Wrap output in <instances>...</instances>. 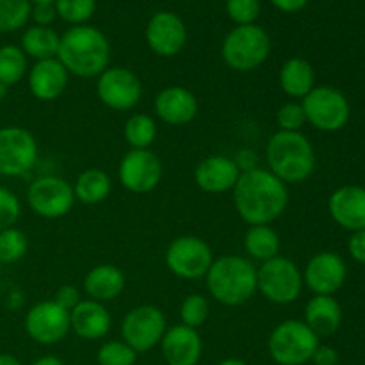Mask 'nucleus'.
Wrapping results in <instances>:
<instances>
[{
    "label": "nucleus",
    "instance_id": "nucleus-1",
    "mask_svg": "<svg viewBox=\"0 0 365 365\" xmlns=\"http://www.w3.org/2000/svg\"><path fill=\"white\" fill-rule=\"evenodd\" d=\"M232 200L237 216L248 227L271 225L289 205V185L274 177L267 168L242 171L232 189Z\"/></svg>",
    "mask_w": 365,
    "mask_h": 365
},
{
    "label": "nucleus",
    "instance_id": "nucleus-2",
    "mask_svg": "<svg viewBox=\"0 0 365 365\" xmlns=\"http://www.w3.org/2000/svg\"><path fill=\"white\" fill-rule=\"evenodd\" d=\"M57 59L73 77L96 78L109 68L110 43L107 36L93 25L70 27L61 36Z\"/></svg>",
    "mask_w": 365,
    "mask_h": 365
},
{
    "label": "nucleus",
    "instance_id": "nucleus-3",
    "mask_svg": "<svg viewBox=\"0 0 365 365\" xmlns=\"http://www.w3.org/2000/svg\"><path fill=\"white\" fill-rule=\"evenodd\" d=\"M267 170L285 185L302 184L316 171L314 145L303 132L277 130L266 145Z\"/></svg>",
    "mask_w": 365,
    "mask_h": 365
},
{
    "label": "nucleus",
    "instance_id": "nucleus-4",
    "mask_svg": "<svg viewBox=\"0 0 365 365\" xmlns=\"http://www.w3.org/2000/svg\"><path fill=\"white\" fill-rule=\"evenodd\" d=\"M203 280L210 298L225 307L245 305L257 294V267L234 253L214 259Z\"/></svg>",
    "mask_w": 365,
    "mask_h": 365
},
{
    "label": "nucleus",
    "instance_id": "nucleus-5",
    "mask_svg": "<svg viewBox=\"0 0 365 365\" xmlns=\"http://www.w3.org/2000/svg\"><path fill=\"white\" fill-rule=\"evenodd\" d=\"M271 38L266 29L257 24L235 25L223 39L221 57L230 70L248 73L267 61Z\"/></svg>",
    "mask_w": 365,
    "mask_h": 365
},
{
    "label": "nucleus",
    "instance_id": "nucleus-6",
    "mask_svg": "<svg viewBox=\"0 0 365 365\" xmlns=\"http://www.w3.org/2000/svg\"><path fill=\"white\" fill-rule=\"evenodd\" d=\"M319 337L305 321L287 319L278 323L267 339V351L278 365H305L312 360Z\"/></svg>",
    "mask_w": 365,
    "mask_h": 365
},
{
    "label": "nucleus",
    "instance_id": "nucleus-7",
    "mask_svg": "<svg viewBox=\"0 0 365 365\" xmlns=\"http://www.w3.org/2000/svg\"><path fill=\"white\" fill-rule=\"evenodd\" d=\"M303 274L287 257H274L257 267V292L273 305H291L302 296Z\"/></svg>",
    "mask_w": 365,
    "mask_h": 365
},
{
    "label": "nucleus",
    "instance_id": "nucleus-8",
    "mask_svg": "<svg viewBox=\"0 0 365 365\" xmlns=\"http://www.w3.org/2000/svg\"><path fill=\"white\" fill-rule=\"evenodd\" d=\"M305 110L307 123L316 130L334 132L342 130L351 116L349 100L344 93L331 86H316L305 98L302 100Z\"/></svg>",
    "mask_w": 365,
    "mask_h": 365
},
{
    "label": "nucleus",
    "instance_id": "nucleus-9",
    "mask_svg": "<svg viewBox=\"0 0 365 365\" xmlns=\"http://www.w3.org/2000/svg\"><path fill=\"white\" fill-rule=\"evenodd\" d=\"M39 159V146L34 134L18 125L0 128V177H25Z\"/></svg>",
    "mask_w": 365,
    "mask_h": 365
},
{
    "label": "nucleus",
    "instance_id": "nucleus-10",
    "mask_svg": "<svg viewBox=\"0 0 365 365\" xmlns=\"http://www.w3.org/2000/svg\"><path fill=\"white\" fill-rule=\"evenodd\" d=\"M27 205L43 220H61L68 216L75 205L73 185L57 175H43L29 184Z\"/></svg>",
    "mask_w": 365,
    "mask_h": 365
},
{
    "label": "nucleus",
    "instance_id": "nucleus-11",
    "mask_svg": "<svg viewBox=\"0 0 365 365\" xmlns=\"http://www.w3.org/2000/svg\"><path fill=\"white\" fill-rule=\"evenodd\" d=\"M164 262L170 273L182 280H200L214 262L212 248L198 235H180L173 239L164 253Z\"/></svg>",
    "mask_w": 365,
    "mask_h": 365
},
{
    "label": "nucleus",
    "instance_id": "nucleus-12",
    "mask_svg": "<svg viewBox=\"0 0 365 365\" xmlns=\"http://www.w3.org/2000/svg\"><path fill=\"white\" fill-rule=\"evenodd\" d=\"M166 330V316L153 305H139L128 310L120 327L121 341L127 342L138 355L159 346Z\"/></svg>",
    "mask_w": 365,
    "mask_h": 365
},
{
    "label": "nucleus",
    "instance_id": "nucleus-13",
    "mask_svg": "<svg viewBox=\"0 0 365 365\" xmlns=\"http://www.w3.org/2000/svg\"><path fill=\"white\" fill-rule=\"evenodd\" d=\"M96 96L110 110H132L143 96V84L138 75L123 66H109L96 77Z\"/></svg>",
    "mask_w": 365,
    "mask_h": 365
},
{
    "label": "nucleus",
    "instance_id": "nucleus-14",
    "mask_svg": "<svg viewBox=\"0 0 365 365\" xmlns=\"http://www.w3.org/2000/svg\"><path fill=\"white\" fill-rule=\"evenodd\" d=\"M118 180L132 195H148L163 180V163L152 148H130L118 164Z\"/></svg>",
    "mask_w": 365,
    "mask_h": 365
},
{
    "label": "nucleus",
    "instance_id": "nucleus-15",
    "mask_svg": "<svg viewBox=\"0 0 365 365\" xmlns=\"http://www.w3.org/2000/svg\"><path fill=\"white\" fill-rule=\"evenodd\" d=\"M24 327L29 337L38 344H57L71 331L70 312L61 309L53 299L39 302L27 310Z\"/></svg>",
    "mask_w": 365,
    "mask_h": 365
},
{
    "label": "nucleus",
    "instance_id": "nucleus-16",
    "mask_svg": "<svg viewBox=\"0 0 365 365\" xmlns=\"http://www.w3.org/2000/svg\"><path fill=\"white\" fill-rule=\"evenodd\" d=\"M302 274L303 285L314 296H334L344 287L348 266L339 253L319 252L310 257Z\"/></svg>",
    "mask_w": 365,
    "mask_h": 365
},
{
    "label": "nucleus",
    "instance_id": "nucleus-17",
    "mask_svg": "<svg viewBox=\"0 0 365 365\" xmlns=\"http://www.w3.org/2000/svg\"><path fill=\"white\" fill-rule=\"evenodd\" d=\"M145 39L155 56L175 57L187 43V27L178 14L171 11H159L146 24Z\"/></svg>",
    "mask_w": 365,
    "mask_h": 365
},
{
    "label": "nucleus",
    "instance_id": "nucleus-18",
    "mask_svg": "<svg viewBox=\"0 0 365 365\" xmlns=\"http://www.w3.org/2000/svg\"><path fill=\"white\" fill-rule=\"evenodd\" d=\"M198 98L195 93L182 86H168L157 93L153 113L170 127H184L198 116Z\"/></svg>",
    "mask_w": 365,
    "mask_h": 365
},
{
    "label": "nucleus",
    "instance_id": "nucleus-19",
    "mask_svg": "<svg viewBox=\"0 0 365 365\" xmlns=\"http://www.w3.org/2000/svg\"><path fill=\"white\" fill-rule=\"evenodd\" d=\"M241 177V170L234 157L216 153L200 160L195 168V182L198 189L207 195H225L232 192Z\"/></svg>",
    "mask_w": 365,
    "mask_h": 365
},
{
    "label": "nucleus",
    "instance_id": "nucleus-20",
    "mask_svg": "<svg viewBox=\"0 0 365 365\" xmlns=\"http://www.w3.org/2000/svg\"><path fill=\"white\" fill-rule=\"evenodd\" d=\"M328 212L331 220L344 230H365V187L342 185L328 198Z\"/></svg>",
    "mask_w": 365,
    "mask_h": 365
},
{
    "label": "nucleus",
    "instance_id": "nucleus-21",
    "mask_svg": "<svg viewBox=\"0 0 365 365\" xmlns=\"http://www.w3.org/2000/svg\"><path fill=\"white\" fill-rule=\"evenodd\" d=\"M159 346L168 365H198L203 355L202 335L182 323L168 328Z\"/></svg>",
    "mask_w": 365,
    "mask_h": 365
},
{
    "label": "nucleus",
    "instance_id": "nucleus-22",
    "mask_svg": "<svg viewBox=\"0 0 365 365\" xmlns=\"http://www.w3.org/2000/svg\"><path fill=\"white\" fill-rule=\"evenodd\" d=\"M70 73L61 64L57 57L45 61H36L27 73L29 91L39 102H53L68 88Z\"/></svg>",
    "mask_w": 365,
    "mask_h": 365
},
{
    "label": "nucleus",
    "instance_id": "nucleus-23",
    "mask_svg": "<svg viewBox=\"0 0 365 365\" xmlns=\"http://www.w3.org/2000/svg\"><path fill=\"white\" fill-rule=\"evenodd\" d=\"M113 317L103 303L82 299L70 312V328L82 341H98L110 331Z\"/></svg>",
    "mask_w": 365,
    "mask_h": 365
},
{
    "label": "nucleus",
    "instance_id": "nucleus-24",
    "mask_svg": "<svg viewBox=\"0 0 365 365\" xmlns=\"http://www.w3.org/2000/svg\"><path fill=\"white\" fill-rule=\"evenodd\" d=\"M125 285H127L125 273L113 264H98L91 267L82 282L86 296L103 305L120 298L121 292L125 291Z\"/></svg>",
    "mask_w": 365,
    "mask_h": 365
},
{
    "label": "nucleus",
    "instance_id": "nucleus-25",
    "mask_svg": "<svg viewBox=\"0 0 365 365\" xmlns=\"http://www.w3.org/2000/svg\"><path fill=\"white\" fill-rule=\"evenodd\" d=\"M303 321L319 339L330 337L341 328V303L334 296H312L303 310Z\"/></svg>",
    "mask_w": 365,
    "mask_h": 365
},
{
    "label": "nucleus",
    "instance_id": "nucleus-26",
    "mask_svg": "<svg viewBox=\"0 0 365 365\" xmlns=\"http://www.w3.org/2000/svg\"><path fill=\"white\" fill-rule=\"evenodd\" d=\"M278 84L289 98L302 102L316 88V71L303 57H291L278 71Z\"/></svg>",
    "mask_w": 365,
    "mask_h": 365
},
{
    "label": "nucleus",
    "instance_id": "nucleus-27",
    "mask_svg": "<svg viewBox=\"0 0 365 365\" xmlns=\"http://www.w3.org/2000/svg\"><path fill=\"white\" fill-rule=\"evenodd\" d=\"M242 246H245L246 259L262 264L280 255L282 241L278 232L271 225H255L246 230Z\"/></svg>",
    "mask_w": 365,
    "mask_h": 365
},
{
    "label": "nucleus",
    "instance_id": "nucleus-28",
    "mask_svg": "<svg viewBox=\"0 0 365 365\" xmlns=\"http://www.w3.org/2000/svg\"><path fill=\"white\" fill-rule=\"evenodd\" d=\"M71 185H73L75 202H81L84 205H98L106 202L113 192V180L109 173L100 168L84 170Z\"/></svg>",
    "mask_w": 365,
    "mask_h": 365
},
{
    "label": "nucleus",
    "instance_id": "nucleus-29",
    "mask_svg": "<svg viewBox=\"0 0 365 365\" xmlns=\"http://www.w3.org/2000/svg\"><path fill=\"white\" fill-rule=\"evenodd\" d=\"M61 36L53 31L52 27H41V25H32V27L25 29L21 34V45L20 48L27 56V59L45 61L57 57V50H59Z\"/></svg>",
    "mask_w": 365,
    "mask_h": 365
},
{
    "label": "nucleus",
    "instance_id": "nucleus-30",
    "mask_svg": "<svg viewBox=\"0 0 365 365\" xmlns=\"http://www.w3.org/2000/svg\"><path fill=\"white\" fill-rule=\"evenodd\" d=\"M155 118L145 113H135L125 121L123 138L132 150H150L157 139Z\"/></svg>",
    "mask_w": 365,
    "mask_h": 365
},
{
    "label": "nucleus",
    "instance_id": "nucleus-31",
    "mask_svg": "<svg viewBox=\"0 0 365 365\" xmlns=\"http://www.w3.org/2000/svg\"><path fill=\"white\" fill-rule=\"evenodd\" d=\"M29 73V59L18 45L0 46V84L4 88L16 86Z\"/></svg>",
    "mask_w": 365,
    "mask_h": 365
},
{
    "label": "nucleus",
    "instance_id": "nucleus-32",
    "mask_svg": "<svg viewBox=\"0 0 365 365\" xmlns=\"http://www.w3.org/2000/svg\"><path fill=\"white\" fill-rule=\"evenodd\" d=\"M29 239L20 228L11 227L0 232V264H16L27 255Z\"/></svg>",
    "mask_w": 365,
    "mask_h": 365
},
{
    "label": "nucleus",
    "instance_id": "nucleus-33",
    "mask_svg": "<svg viewBox=\"0 0 365 365\" xmlns=\"http://www.w3.org/2000/svg\"><path fill=\"white\" fill-rule=\"evenodd\" d=\"M31 0H0V32H14L31 18Z\"/></svg>",
    "mask_w": 365,
    "mask_h": 365
},
{
    "label": "nucleus",
    "instance_id": "nucleus-34",
    "mask_svg": "<svg viewBox=\"0 0 365 365\" xmlns=\"http://www.w3.org/2000/svg\"><path fill=\"white\" fill-rule=\"evenodd\" d=\"M56 13L71 27L86 25L96 11V0H56Z\"/></svg>",
    "mask_w": 365,
    "mask_h": 365
},
{
    "label": "nucleus",
    "instance_id": "nucleus-35",
    "mask_svg": "<svg viewBox=\"0 0 365 365\" xmlns=\"http://www.w3.org/2000/svg\"><path fill=\"white\" fill-rule=\"evenodd\" d=\"M210 316V303L203 294H189L185 296L180 305V321L184 327L195 328L198 330L200 327L207 323Z\"/></svg>",
    "mask_w": 365,
    "mask_h": 365
},
{
    "label": "nucleus",
    "instance_id": "nucleus-36",
    "mask_svg": "<svg viewBox=\"0 0 365 365\" xmlns=\"http://www.w3.org/2000/svg\"><path fill=\"white\" fill-rule=\"evenodd\" d=\"M138 353L123 341H109L100 346L96 353L98 365H134Z\"/></svg>",
    "mask_w": 365,
    "mask_h": 365
},
{
    "label": "nucleus",
    "instance_id": "nucleus-37",
    "mask_svg": "<svg viewBox=\"0 0 365 365\" xmlns=\"http://www.w3.org/2000/svg\"><path fill=\"white\" fill-rule=\"evenodd\" d=\"M274 118H277L278 130L284 132H302V128L307 125L305 110H303L302 102H296V100H291V102L278 107Z\"/></svg>",
    "mask_w": 365,
    "mask_h": 365
},
{
    "label": "nucleus",
    "instance_id": "nucleus-38",
    "mask_svg": "<svg viewBox=\"0 0 365 365\" xmlns=\"http://www.w3.org/2000/svg\"><path fill=\"white\" fill-rule=\"evenodd\" d=\"M227 14L235 25L255 24L260 14V0H227Z\"/></svg>",
    "mask_w": 365,
    "mask_h": 365
},
{
    "label": "nucleus",
    "instance_id": "nucleus-39",
    "mask_svg": "<svg viewBox=\"0 0 365 365\" xmlns=\"http://www.w3.org/2000/svg\"><path fill=\"white\" fill-rule=\"evenodd\" d=\"M21 216L20 198L11 189L0 185V232L14 227Z\"/></svg>",
    "mask_w": 365,
    "mask_h": 365
},
{
    "label": "nucleus",
    "instance_id": "nucleus-40",
    "mask_svg": "<svg viewBox=\"0 0 365 365\" xmlns=\"http://www.w3.org/2000/svg\"><path fill=\"white\" fill-rule=\"evenodd\" d=\"M53 302L61 307L63 310L66 312H71L78 303L82 302V294H81V289L75 287V285H63V287L57 289L56 296H53Z\"/></svg>",
    "mask_w": 365,
    "mask_h": 365
},
{
    "label": "nucleus",
    "instance_id": "nucleus-41",
    "mask_svg": "<svg viewBox=\"0 0 365 365\" xmlns=\"http://www.w3.org/2000/svg\"><path fill=\"white\" fill-rule=\"evenodd\" d=\"M31 18L36 21V25L50 27L57 18L56 6L53 4H34L31 9Z\"/></svg>",
    "mask_w": 365,
    "mask_h": 365
},
{
    "label": "nucleus",
    "instance_id": "nucleus-42",
    "mask_svg": "<svg viewBox=\"0 0 365 365\" xmlns=\"http://www.w3.org/2000/svg\"><path fill=\"white\" fill-rule=\"evenodd\" d=\"M348 252L353 260L365 264V230L353 232L348 241Z\"/></svg>",
    "mask_w": 365,
    "mask_h": 365
},
{
    "label": "nucleus",
    "instance_id": "nucleus-43",
    "mask_svg": "<svg viewBox=\"0 0 365 365\" xmlns=\"http://www.w3.org/2000/svg\"><path fill=\"white\" fill-rule=\"evenodd\" d=\"M314 365H337L339 364V353L331 346H317L316 353H314L312 360Z\"/></svg>",
    "mask_w": 365,
    "mask_h": 365
},
{
    "label": "nucleus",
    "instance_id": "nucleus-44",
    "mask_svg": "<svg viewBox=\"0 0 365 365\" xmlns=\"http://www.w3.org/2000/svg\"><path fill=\"white\" fill-rule=\"evenodd\" d=\"M234 160L239 166V170H241V173L242 171L253 170V168H259V164H257L259 163V157H257V153L250 148L239 150V152L235 153Z\"/></svg>",
    "mask_w": 365,
    "mask_h": 365
},
{
    "label": "nucleus",
    "instance_id": "nucleus-45",
    "mask_svg": "<svg viewBox=\"0 0 365 365\" xmlns=\"http://www.w3.org/2000/svg\"><path fill=\"white\" fill-rule=\"evenodd\" d=\"M282 13H298L309 4V0H269Z\"/></svg>",
    "mask_w": 365,
    "mask_h": 365
},
{
    "label": "nucleus",
    "instance_id": "nucleus-46",
    "mask_svg": "<svg viewBox=\"0 0 365 365\" xmlns=\"http://www.w3.org/2000/svg\"><path fill=\"white\" fill-rule=\"evenodd\" d=\"M31 365H64V362L59 359V356L45 355V356H41V359L34 360Z\"/></svg>",
    "mask_w": 365,
    "mask_h": 365
},
{
    "label": "nucleus",
    "instance_id": "nucleus-47",
    "mask_svg": "<svg viewBox=\"0 0 365 365\" xmlns=\"http://www.w3.org/2000/svg\"><path fill=\"white\" fill-rule=\"evenodd\" d=\"M0 365H21V362L11 353H0Z\"/></svg>",
    "mask_w": 365,
    "mask_h": 365
},
{
    "label": "nucleus",
    "instance_id": "nucleus-48",
    "mask_svg": "<svg viewBox=\"0 0 365 365\" xmlns=\"http://www.w3.org/2000/svg\"><path fill=\"white\" fill-rule=\"evenodd\" d=\"M217 365H248V364L242 362V360H239V359H227V360H223V362L217 364Z\"/></svg>",
    "mask_w": 365,
    "mask_h": 365
},
{
    "label": "nucleus",
    "instance_id": "nucleus-49",
    "mask_svg": "<svg viewBox=\"0 0 365 365\" xmlns=\"http://www.w3.org/2000/svg\"><path fill=\"white\" fill-rule=\"evenodd\" d=\"M31 4H56V0H31Z\"/></svg>",
    "mask_w": 365,
    "mask_h": 365
},
{
    "label": "nucleus",
    "instance_id": "nucleus-50",
    "mask_svg": "<svg viewBox=\"0 0 365 365\" xmlns=\"http://www.w3.org/2000/svg\"><path fill=\"white\" fill-rule=\"evenodd\" d=\"M4 96H6V88H4V86L0 84V103H2Z\"/></svg>",
    "mask_w": 365,
    "mask_h": 365
}]
</instances>
